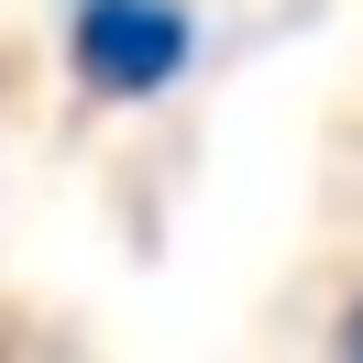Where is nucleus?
<instances>
[{
	"instance_id": "f257e3e1",
	"label": "nucleus",
	"mask_w": 363,
	"mask_h": 363,
	"mask_svg": "<svg viewBox=\"0 0 363 363\" xmlns=\"http://www.w3.org/2000/svg\"><path fill=\"white\" fill-rule=\"evenodd\" d=\"M199 67V11L187 0H67V77L99 111H155Z\"/></svg>"
},
{
	"instance_id": "f03ea898",
	"label": "nucleus",
	"mask_w": 363,
	"mask_h": 363,
	"mask_svg": "<svg viewBox=\"0 0 363 363\" xmlns=\"http://www.w3.org/2000/svg\"><path fill=\"white\" fill-rule=\"evenodd\" d=\"M330 363H363V297L341 308V330H330Z\"/></svg>"
}]
</instances>
